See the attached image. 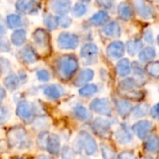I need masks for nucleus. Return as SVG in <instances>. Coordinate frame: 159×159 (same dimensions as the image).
<instances>
[{"mask_svg": "<svg viewBox=\"0 0 159 159\" xmlns=\"http://www.w3.org/2000/svg\"><path fill=\"white\" fill-rule=\"evenodd\" d=\"M98 91V88L94 84H89L84 86L82 89L79 90V94L82 97H91L94 94H96Z\"/></svg>", "mask_w": 159, "mask_h": 159, "instance_id": "nucleus-19", "label": "nucleus"}, {"mask_svg": "<svg viewBox=\"0 0 159 159\" xmlns=\"http://www.w3.org/2000/svg\"><path fill=\"white\" fill-rule=\"evenodd\" d=\"M82 57L86 60H91L97 54V48L94 45H87L82 49Z\"/></svg>", "mask_w": 159, "mask_h": 159, "instance_id": "nucleus-21", "label": "nucleus"}, {"mask_svg": "<svg viewBox=\"0 0 159 159\" xmlns=\"http://www.w3.org/2000/svg\"><path fill=\"white\" fill-rule=\"evenodd\" d=\"M56 68L61 78L69 79L76 72L78 68V63L75 57L67 55L60 58V60L57 61Z\"/></svg>", "mask_w": 159, "mask_h": 159, "instance_id": "nucleus-2", "label": "nucleus"}, {"mask_svg": "<svg viewBox=\"0 0 159 159\" xmlns=\"http://www.w3.org/2000/svg\"><path fill=\"white\" fill-rule=\"evenodd\" d=\"M158 138L157 135H150L146 138V142L144 143L143 148L145 151L156 154L158 151Z\"/></svg>", "mask_w": 159, "mask_h": 159, "instance_id": "nucleus-15", "label": "nucleus"}, {"mask_svg": "<svg viewBox=\"0 0 159 159\" xmlns=\"http://www.w3.org/2000/svg\"><path fill=\"white\" fill-rule=\"evenodd\" d=\"M8 144L16 149H27L32 145V141L27 130L20 126L13 127L7 132Z\"/></svg>", "mask_w": 159, "mask_h": 159, "instance_id": "nucleus-1", "label": "nucleus"}, {"mask_svg": "<svg viewBox=\"0 0 159 159\" xmlns=\"http://www.w3.org/2000/svg\"><path fill=\"white\" fill-rule=\"evenodd\" d=\"M94 76V72L90 69H86L83 70L79 75L77 76V78L75 81V86H82L86 83H88L89 81H90Z\"/></svg>", "mask_w": 159, "mask_h": 159, "instance_id": "nucleus-16", "label": "nucleus"}, {"mask_svg": "<svg viewBox=\"0 0 159 159\" xmlns=\"http://www.w3.org/2000/svg\"><path fill=\"white\" fill-rule=\"evenodd\" d=\"M11 159H31L30 157H14Z\"/></svg>", "mask_w": 159, "mask_h": 159, "instance_id": "nucleus-38", "label": "nucleus"}, {"mask_svg": "<svg viewBox=\"0 0 159 159\" xmlns=\"http://www.w3.org/2000/svg\"><path fill=\"white\" fill-rule=\"evenodd\" d=\"M101 150H102V154L104 159H117L115 151L110 146L102 144L101 147Z\"/></svg>", "mask_w": 159, "mask_h": 159, "instance_id": "nucleus-24", "label": "nucleus"}, {"mask_svg": "<svg viewBox=\"0 0 159 159\" xmlns=\"http://www.w3.org/2000/svg\"><path fill=\"white\" fill-rule=\"evenodd\" d=\"M146 71L149 73V75H151L154 77H157L158 76V62H151L146 66Z\"/></svg>", "mask_w": 159, "mask_h": 159, "instance_id": "nucleus-26", "label": "nucleus"}, {"mask_svg": "<svg viewBox=\"0 0 159 159\" xmlns=\"http://www.w3.org/2000/svg\"><path fill=\"white\" fill-rule=\"evenodd\" d=\"M8 20V24L10 27H17L20 24H22V22L20 21L21 20V17L20 16H15V15H12V16H9L7 18Z\"/></svg>", "mask_w": 159, "mask_h": 159, "instance_id": "nucleus-27", "label": "nucleus"}, {"mask_svg": "<svg viewBox=\"0 0 159 159\" xmlns=\"http://www.w3.org/2000/svg\"><path fill=\"white\" fill-rule=\"evenodd\" d=\"M91 128L98 136L106 138L111 131V122L107 119L98 117L93 121Z\"/></svg>", "mask_w": 159, "mask_h": 159, "instance_id": "nucleus-7", "label": "nucleus"}, {"mask_svg": "<svg viewBox=\"0 0 159 159\" xmlns=\"http://www.w3.org/2000/svg\"><path fill=\"white\" fill-rule=\"evenodd\" d=\"M78 145L88 156H93L98 152V146L92 136L87 131H80L76 139Z\"/></svg>", "mask_w": 159, "mask_h": 159, "instance_id": "nucleus-5", "label": "nucleus"}, {"mask_svg": "<svg viewBox=\"0 0 159 159\" xmlns=\"http://www.w3.org/2000/svg\"><path fill=\"white\" fill-rule=\"evenodd\" d=\"M119 12H120V16L121 18H125V16L129 17V15L131 14V10L130 7L129 6H127L126 4H121L120 7H119Z\"/></svg>", "mask_w": 159, "mask_h": 159, "instance_id": "nucleus-30", "label": "nucleus"}, {"mask_svg": "<svg viewBox=\"0 0 159 159\" xmlns=\"http://www.w3.org/2000/svg\"><path fill=\"white\" fill-rule=\"evenodd\" d=\"M84 1H85V0H84ZM86 1H89V0H86Z\"/></svg>", "mask_w": 159, "mask_h": 159, "instance_id": "nucleus-39", "label": "nucleus"}, {"mask_svg": "<svg viewBox=\"0 0 159 159\" xmlns=\"http://www.w3.org/2000/svg\"><path fill=\"white\" fill-rule=\"evenodd\" d=\"M148 110L149 108L147 104H139L136 107L132 108L134 117H143L146 116V114L148 113Z\"/></svg>", "mask_w": 159, "mask_h": 159, "instance_id": "nucleus-23", "label": "nucleus"}, {"mask_svg": "<svg viewBox=\"0 0 159 159\" xmlns=\"http://www.w3.org/2000/svg\"><path fill=\"white\" fill-rule=\"evenodd\" d=\"M116 72L122 77L127 76L130 73V63H129V61L127 59L121 60L116 65Z\"/></svg>", "mask_w": 159, "mask_h": 159, "instance_id": "nucleus-18", "label": "nucleus"}, {"mask_svg": "<svg viewBox=\"0 0 159 159\" xmlns=\"http://www.w3.org/2000/svg\"><path fill=\"white\" fill-rule=\"evenodd\" d=\"M37 159H53L52 157H48V156H45V155H41V156H39Z\"/></svg>", "mask_w": 159, "mask_h": 159, "instance_id": "nucleus-37", "label": "nucleus"}, {"mask_svg": "<svg viewBox=\"0 0 159 159\" xmlns=\"http://www.w3.org/2000/svg\"><path fill=\"white\" fill-rule=\"evenodd\" d=\"M116 107L118 114L123 117L129 116L130 114V112L132 111V108H133L132 104L129 101L119 100V99L116 100Z\"/></svg>", "mask_w": 159, "mask_h": 159, "instance_id": "nucleus-13", "label": "nucleus"}, {"mask_svg": "<svg viewBox=\"0 0 159 159\" xmlns=\"http://www.w3.org/2000/svg\"><path fill=\"white\" fill-rule=\"evenodd\" d=\"M117 159H137V157L131 152H123L118 155Z\"/></svg>", "mask_w": 159, "mask_h": 159, "instance_id": "nucleus-33", "label": "nucleus"}, {"mask_svg": "<svg viewBox=\"0 0 159 159\" xmlns=\"http://www.w3.org/2000/svg\"><path fill=\"white\" fill-rule=\"evenodd\" d=\"M16 114L24 123L30 124L35 117V108L33 103L27 101H22L18 103Z\"/></svg>", "mask_w": 159, "mask_h": 159, "instance_id": "nucleus-4", "label": "nucleus"}, {"mask_svg": "<svg viewBox=\"0 0 159 159\" xmlns=\"http://www.w3.org/2000/svg\"><path fill=\"white\" fill-rule=\"evenodd\" d=\"M44 94L51 100H58L62 96L63 89L58 85H49L44 89Z\"/></svg>", "mask_w": 159, "mask_h": 159, "instance_id": "nucleus-12", "label": "nucleus"}, {"mask_svg": "<svg viewBox=\"0 0 159 159\" xmlns=\"http://www.w3.org/2000/svg\"><path fill=\"white\" fill-rule=\"evenodd\" d=\"M123 53H124V48H123L122 43H119V42L113 43L107 48V55L114 60L120 58L123 55Z\"/></svg>", "mask_w": 159, "mask_h": 159, "instance_id": "nucleus-14", "label": "nucleus"}, {"mask_svg": "<svg viewBox=\"0 0 159 159\" xmlns=\"http://www.w3.org/2000/svg\"><path fill=\"white\" fill-rule=\"evenodd\" d=\"M36 76H37L38 80H40V81H42V82H47V81H48L49 78H50L49 73H48L47 70H45V69H41V70H39V71H37Z\"/></svg>", "mask_w": 159, "mask_h": 159, "instance_id": "nucleus-28", "label": "nucleus"}, {"mask_svg": "<svg viewBox=\"0 0 159 159\" xmlns=\"http://www.w3.org/2000/svg\"><path fill=\"white\" fill-rule=\"evenodd\" d=\"M90 109L102 116H110L113 112V108L111 106V103L108 99L102 98V99H95L93 100L89 104Z\"/></svg>", "mask_w": 159, "mask_h": 159, "instance_id": "nucleus-6", "label": "nucleus"}, {"mask_svg": "<svg viewBox=\"0 0 159 159\" xmlns=\"http://www.w3.org/2000/svg\"><path fill=\"white\" fill-rule=\"evenodd\" d=\"M8 118V110L4 107L0 106V125L4 124Z\"/></svg>", "mask_w": 159, "mask_h": 159, "instance_id": "nucleus-31", "label": "nucleus"}, {"mask_svg": "<svg viewBox=\"0 0 159 159\" xmlns=\"http://www.w3.org/2000/svg\"><path fill=\"white\" fill-rule=\"evenodd\" d=\"M84 12H86V7L84 6H82V5H76L75 6V7L74 9V13L75 16H78V17L82 16Z\"/></svg>", "mask_w": 159, "mask_h": 159, "instance_id": "nucleus-34", "label": "nucleus"}, {"mask_svg": "<svg viewBox=\"0 0 159 159\" xmlns=\"http://www.w3.org/2000/svg\"><path fill=\"white\" fill-rule=\"evenodd\" d=\"M106 19H108V16H107L105 13L101 12V13H98L97 15H95L93 18H91V20H94L93 22L96 23V24H102V23L104 22V20H105Z\"/></svg>", "mask_w": 159, "mask_h": 159, "instance_id": "nucleus-29", "label": "nucleus"}, {"mask_svg": "<svg viewBox=\"0 0 159 159\" xmlns=\"http://www.w3.org/2000/svg\"><path fill=\"white\" fill-rule=\"evenodd\" d=\"M151 116L153 117H155L156 119L158 118V104H156L154 107H152V109H151Z\"/></svg>", "mask_w": 159, "mask_h": 159, "instance_id": "nucleus-35", "label": "nucleus"}, {"mask_svg": "<svg viewBox=\"0 0 159 159\" xmlns=\"http://www.w3.org/2000/svg\"><path fill=\"white\" fill-rule=\"evenodd\" d=\"M140 47H141V43L140 42L137 43V41H135V42L129 43V53H130L131 55H134L139 50Z\"/></svg>", "mask_w": 159, "mask_h": 159, "instance_id": "nucleus-32", "label": "nucleus"}, {"mask_svg": "<svg viewBox=\"0 0 159 159\" xmlns=\"http://www.w3.org/2000/svg\"><path fill=\"white\" fill-rule=\"evenodd\" d=\"M78 45V39L75 35L70 34H61L59 38V46L61 48H75Z\"/></svg>", "mask_w": 159, "mask_h": 159, "instance_id": "nucleus-10", "label": "nucleus"}, {"mask_svg": "<svg viewBox=\"0 0 159 159\" xmlns=\"http://www.w3.org/2000/svg\"><path fill=\"white\" fill-rule=\"evenodd\" d=\"M26 80V75H10L7 77H6L4 84L7 89L9 90H14L20 87L21 83H23Z\"/></svg>", "mask_w": 159, "mask_h": 159, "instance_id": "nucleus-9", "label": "nucleus"}, {"mask_svg": "<svg viewBox=\"0 0 159 159\" xmlns=\"http://www.w3.org/2000/svg\"><path fill=\"white\" fill-rule=\"evenodd\" d=\"M6 96V92H5V89L0 86V102L3 101V99L5 98Z\"/></svg>", "mask_w": 159, "mask_h": 159, "instance_id": "nucleus-36", "label": "nucleus"}, {"mask_svg": "<svg viewBox=\"0 0 159 159\" xmlns=\"http://www.w3.org/2000/svg\"><path fill=\"white\" fill-rule=\"evenodd\" d=\"M115 137L120 144H127L131 142L132 133L126 126H122L116 130V132L115 133Z\"/></svg>", "mask_w": 159, "mask_h": 159, "instance_id": "nucleus-11", "label": "nucleus"}, {"mask_svg": "<svg viewBox=\"0 0 159 159\" xmlns=\"http://www.w3.org/2000/svg\"><path fill=\"white\" fill-rule=\"evenodd\" d=\"M20 55H21V58L23 59V61L28 62V63H33L37 60V57H36L35 53L29 47L22 49L21 52H20Z\"/></svg>", "mask_w": 159, "mask_h": 159, "instance_id": "nucleus-20", "label": "nucleus"}, {"mask_svg": "<svg viewBox=\"0 0 159 159\" xmlns=\"http://www.w3.org/2000/svg\"><path fill=\"white\" fill-rule=\"evenodd\" d=\"M38 146L47 150L49 154L58 156L61 151V142L60 138L52 133L42 132L39 134L37 139Z\"/></svg>", "mask_w": 159, "mask_h": 159, "instance_id": "nucleus-3", "label": "nucleus"}, {"mask_svg": "<svg viewBox=\"0 0 159 159\" xmlns=\"http://www.w3.org/2000/svg\"><path fill=\"white\" fill-rule=\"evenodd\" d=\"M153 128H154V125L152 122L148 120H142V121L137 122L133 126L132 129L140 139L144 140L148 136H150V133L152 132Z\"/></svg>", "mask_w": 159, "mask_h": 159, "instance_id": "nucleus-8", "label": "nucleus"}, {"mask_svg": "<svg viewBox=\"0 0 159 159\" xmlns=\"http://www.w3.org/2000/svg\"><path fill=\"white\" fill-rule=\"evenodd\" d=\"M156 57V51L153 48H146L140 53V59L143 61H150Z\"/></svg>", "mask_w": 159, "mask_h": 159, "instance_id": "nucleus-22", "label": "nucleus"}, {"mask_svg": "<svg viewBox=\"0 0 159 159\" xmlns=\"http://www.w3.org/2000/svg\"><path fill=\"white\" fill-rule=\"evenodd\" d=\"M74 114L77 117V119H79V120H81L83 122H87V121L90 120V118H91V116H90L89 112L81 104H77V105L75 106Z\"/></svg>", "mask_w": 159, "mask_h": 159, "instance_id": "nucleus-17", "label": "nucleus"}, {"mask_svg": "<svg viewBox=\"0 0 159 159\" xmlns=\"http://www.w3.org/2000/svg\"><path fill=\"white\" fill-rule=\"evenodd\" d=\"M137 86L136 81L133 78H127L120 83V88L123 90H132Z\"/></svg>", "mask_w": 159, "mask_h": 159, "instance_id": "nucleus-25", "label": "nucleus"}]
</instances>
